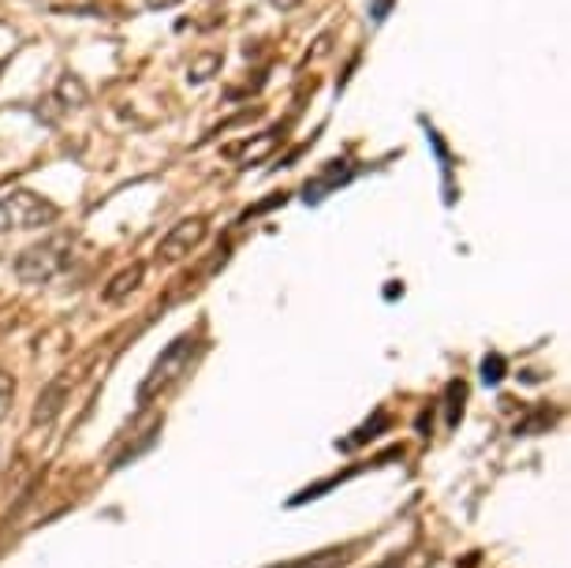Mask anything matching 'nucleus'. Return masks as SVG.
<instances>
[{
  "mask_svg": "<svg viewBox=\"0 0 571 568\" xmlns=\"http://www.w3.org/2000/svg\"><path fill=\"white\" fill-rule=\"evenodd\" d=\"M195 352H198V341L190 333L176 337L173 344L165 348L162 355L154 359V366H149V374L143 378V385H138V407H149L157 401V396H165L168 389H173L179 378L190 371V363H195Z\"/></svg>",
  "mask_w": 571,
  "mask_h": 568,
  "instance_id": "obj_1",
  "label": "nucleus"
},
{
  "mask_svg": "<svg viewBox=\"0 0 571 568\" xmlns=\"http://www.w3.org/2000/svg\"><path fill=\"white\" fill-rule=\"evenodd\" d=\"M60 217V206L49 203L45 195L15 187L0 195V236L4 233H27V228H45Z\"/></svg>",
  "mask_w": 571,
  "mask_h": 568,
  "instance_id": "obj_2",
  "label": "nucleus"
},
{
  "mask_svg": "<svg viewBox=\"0 0 571 568\" xmlns=\"http://www.w3.org/2000/svg\"><path fill=\"white\" fill-rule=\"evenodd\" d=\"M68 266H72V236H53L27 247V251L15 258V277L23 285H49L53 277L64 273Z\"/></svg>",
  "mask_w": 571,
  "mask_h": 568,
  "instance_id": "obj_3",
  "label": "nucleus"
},
{
  "mask_svg": "<svg viewBox=\"0 0 571 568\" xmlns=\"http://www.w3.org/2000/svg\"><path fill=\"white\" fill-rule=\"evenodd\" d=\"M206 233H209L206 217H184V221L173 225L162 236V244H157V258H162V262H179V258H187L190 251L203 247Z\"/></svg>",
  "mask_w": 571,
  "mask_h": 568,
  "instance_id": "obj_4",
  "label": "nucleus"
},
{
  "mask_svg": "<svg viewBox=\"0 0 571 568\" xmlns=\"http://www.w3.org/2000/svg\"><path fill=\"white\" fill-rule=\"evenodd\" d=\"M284 143V127H273V132H262V135H250L243 143H232L225 146L220 154L228 157V162H236L239 168H250V165H262L273 149Z\"/></svg>",
  "mask_w": 571,
  "mask_h": 568,
  "instance_id": "obj_5",
  "label": "nucleus"
},
{
  "mask_svg": "<svg viewBox=\"0 0 571 568\" xmlns=\"http://www.w3.org/2000/svg\"><path fill=\"white\" fill-rule=\"evenodd\" d=\"M68 393H72V382H68V374L53 378V382H49L42 393H38L34 412H30V426H53L56 415L64 412Z\"/></svg>",
  "mask_w": 571,
  "mask_h": 568,
  "instance_id": "obj_6",
  "label": "nucleus"
},
{
  "mask_svg": "<svg viewBox=\"0 0 571 568\" xmlns=\"http://www.w3.org/2000/svg\"><path fill=\"white\" fill-rule=\"evenodd\" d=\"M347 179H352V165H347V162H329L314 179H307L303 198H307V203H322L329 192H336V187L347 184Z\"/></svg>",
  "mask_w": 571,
  "mask_h": 568,
  "instance_id": "obj_7",
  "label": "nucleus"
},
{
  "mask_svg": "<svg viewBox=\"0 0 571 568\" xmlns=\"http://www.w3.org/2000/svg\"><path fill=\"white\" fill-rule=\"evenodd\" d=\"M143 277H146V266H143V262L124 266V269H120V273L113 277V281L105 285L102 299H105V303H124L127 296L138 292V285H143Z\"/></svg>",
  "mask_w": 571,
  "mask_h": 568,
  "instance_id": "obj_8",
  "label": "nucleus"
},
{
  "mask_svg": "<svg viewBox=\"0 0 571 568\" xmlns=\"http://www.w3.org/2000/svg\"><path fill=\"white\" fill-rule=\"evenodd\" d=\"M347 561H352V546H333V550H318V554L295 557V561H284V565H269V568H340Z\"/></svg>",
  "mask_w": 571,
  "mask_h": 568,
  "instance_id": "obj_9",
  "label": "nucleus"
},
{
  "mask_svg": "<svg viewBox=\"0 0 571 568\" xmlns=\"http://www.w3.org/2000/svg\"><path fill=\"white\" fill-rule=\"evenodd\" d=\"M86 83L79 75H60V83H56V102L60 105H72V109H79V105H86Z\"/></svg>",
  "mask_w": 571,
  "mask_h": 568,
  "instance_id": "obj_10",
  "label": "nucleus"
},
{
  "mask_svg": "<svg viewBox=\"0 0 571 568\" xmlns=\"http://www.w3.org/2000/svg\"><path fill=\"white\" fill-rule=\"evenodd\" d=\"M217 72H220V53H198V56H190V64H187L190 83H206V79H214Z\"/></svg>",
  "mask_w": 571,
  "mask_h": 568,
  "instance_id": "obj_11",
  "label": "nucleus"
},
{
  "mask_svg": "<svg viewBox=\"0 0 571 568\" xmlns=\"http://www.w3.org/2000/svg\"><path fill=\"white\" fill-rule=\"evenodd\" d=\"M448 404H445V423L459 426V415H464V401H467V385L464 382H448Z\"/></svg>",
  "mask_w": 571,
  "mask_h": 568,
  "instance_id": "obj_12",
  "label": "nucleus"
},
{
  "mask_svg": "<svg viewBox=\"0 0 571 568\" xmlns=\"http://www.w3.org/2000/svg\"><path fill=\"white\" fill-rule=\"evenodd\" d=\"M553 423V412H549V407H538L534 415L530 419H523V423H516V434H538L542 431V426H549Z\"/></svg>",
  "mask_w": 571,
  "mask_h": 568,
  "instance_id": "obj_13",
  "label": "nucleus"
},
{
  "mask_svg": "<svg viewBox=\"0 0 571 568\" xmlns=\"http://www.w3.org/2000/svg\"><path fill=\"white\" fill-rule=\"evenodd\" d=\"M505 371H508V366H505V355H486V359H482V382H486V385H497L500 378H505Z\"/></svg>",
  "mask_w": 571,
  "mask_h": 568,
  "instance_id": "obj_14",
  "label": "nucleus"
},
{
  "mask_svg": "<svg viewBox=\"0 0 571 568\" xmlns=\"http://www.w3.org/2000/svg\"><path fill=\"white\" fill-rule=\"evenodd\" d=\"M385 426H388V415H385V412H377V415H374V423H366L363 431H355L352 442H344V445H347V448H352V445H363L366 437H377L374 431H385Z\"/></svg>",
  "mask_w": 571,
  "mask_h": 568,
  "instance_id": "obj_15",
  "label": "nucleus"
},
{
  "mask_svg": "<svg viewBox=\"0 0 571 568\" xmlns=\"http://www.w3.org/2000/svg\"><path fill=\"white\" fill-rule=\"evenodd\" d=\"M15 393V382H12V374L4 371V366H0V401H8V396Z\"/></svg>",
  "mask_w": 571,
  "mask_h": 568,
  "instance_id": "obj_16",
  "label": "nucleus"
},
{
  "mask_svg": "<svg viewBox=\"0 0 571 568\" xmlns=\"http://www.w3.org/2000/svg\"><path fill=\"white\" fill-rule=\"evenodd\" d=\"M184 4V0H146V8H154V12H165V8H176Z\"/></svg>",
  "mask_w": 571,
  "mask_h": 568,
  "instance_id": "obj_17",
  "label": "nucleus"
},
{
  "mask_svg": "<svg viewBox=\"0 0 571 568\" xmlns=\"http://www.w3.org/2000/svg\"><path fill=\"white\" fill-rule=\"evenodd\" d=\"M299 4H303V0H273V8H280V12H295Z\"/></svg>",
  "mask_w": 571,
  "mask_h": 568,
  "instance_id": "obj_18",
  "label": "nucleus"
}]
</instances>
